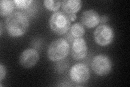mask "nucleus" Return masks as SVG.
Listing matches in <instances>:
<instances>
[{"mask_svg": "<svg viewBox=\"0 0 130 87\" xmlns=\"http://www.w3.org/2000/svg\"><path fill=\"white\" fill-rule=\"evenodd\" d=\"M6 74V68L2 63L0 64V82L5 78Z\"/></svg>", "mask_w": 130, "mask_h": 87, "instance_id": "2eb2a0df", "label": "nucleus"}, {"mask_svg": "<svg viewBox=\"0 0 130 87\" xmlns=\"http://www.w3.org/2000/svg\"><path fill=\"white\" fill-rule=\"evenodd\" d=\"M69 18H70L71 21H73L76 19V14H68Z\"/></svg>", "mask_w": 130, "mask_h": 87, "instance_id": "f3484780", "label": "nucleus"}, {"mask_svg": "<svg viewBox=\"0 0 130 87\" xmlns=\"http://www.w3.org/2000/svg\"><path fill=\"white\" fill-rule=\"evenodd\" d=\"M14 1L16 7L21 9L28 8L33 2L32 0H15Z\"/></svg>", "mask_w": 130, "mask_h": 87, "instance_id": "4468645a", "label": "nucleus"}, {"mask_svg": "<svg viewBox=\"0 0 130 87\" xmlns=\"http://www.w3.org/2000/svg\"><path fill=\"white\" fill-rule=\"evenodd\" d=\"M108 16L107 15H102L100 17V22L103 24H106L108 21Z\"/></svg>", "mask_w": 130, "mask_h": 87, "instance_id": "dca6fc26", "label": "nucleus"}, {"mask_svg": "<svg viewBox=\"0 0 130 87\" xmlns=\"http://www.w3.org/2000/svg\"><path fill=\"white\" fill-rule=\"evenodd\" d=\"M91 67L97 75L105 76L111 71L112 63L107 56L100 54L93 58L91 62Z\"/></svg>", "mask_w": 130, "mask_h": 87, "instance_id": "20e7f679", "label": "nucleus"}, {"mask_svg": "<svg viewBox=\"0 0 130 87\" xmlns=\"http://www.w3.org/2000/svg\"><path fill=\"white\" fill-rule=\"evenodd\" d=\"M93 37L98 45L101 46H106L112 42L115 33L111 26L107 24H101L96 28Z\"/></svg>", "mask_w": 130, "mask_h": 87, "instance_id": "39448f33", "label": "nucleus"}, {"mask_svg": "<svg viewBox=\"0 0 130 87\" xmlns=\"http://www.w3.org/2000/svg\"><path fill=\"white\" fill-rule=\"evenodd\" d=\"M44 5L47 9L51 11H56L60 7L61 2L59 0H45Z\"/></svg>", "mask_w": 130, "mask_h": 87, "instance_id": "ddd939ff", "label": "nucleus"}, {"mask_svg": "<svg viewBox=\"0 0 130 87\" xmlns=\"http://www.w3.org/2000/svg\"><path fill=\"white\" fill-rule=\"evenodd\" d=\"M5 26L7 33L10 36L19 37L27 31L29 22L26 14L20 11H15L7 16Z\"/></svg>", "mask_w": 130, "mask_h": 87, "instance_id": "f257e3e1", "label": "nucleus"}, {"mask_svg": "<svg viewBox=\"0 0 130 87\" xmlns=\"http://www.w3.org/2000/svg\"><path fill=\"white\" fill-rule=\"evenodd\" d=\"M62 8L67 14H75L82 6L80 0H63L61 2Z\"/></svg>", "mask_w": 130, "mask_h": 87, "instance_id": "9b49d317", "label": "nucleus"}, {"mask_svg": "<svg viewBox=\"0 0 130 87\" xmlns=\"http://www.w3.org/2000/svg\"><path fill=\"white\" fill-rule=\"evenodd\" d=\"M85 33V28L83 24L76 22L72 24L70 28V31L67 32V39L73 43L76 38H81Z\"/></svg>", "mask_w": 130, "mask_h": 87, "instance_id": "9d476101", "label": "nucleus"}, {"mask_svg": "<svg viewBox=\"0 0 130 87\" xmlns=\"http://www.w3.org/2000/svg\"><path fill=\"white\" fill-rule=\"evenodd\" d=\"M2 32H3V25H2V22L1 21L0 22V35L2 36Z\"/></svg>", "mask_w": 130, "mask_h": 87, "instance_id": "a211bd4d", "label": "nucleus"}, {"mask_svg": "<svg viewBox=\"0 0 130 87\" xmlns=\"http://www.w3.org/2000/svg\"><path fill=\"white\" fill-rule=\"evenodd\" d=\"M87 54V46L82 37L76 38L72 43L71 55L73 59L76 60L84 59Z\"/></svg>", "mask_w": 130, "mask_h": 87, "instance_id": "6e6552de", "label": "nucleus"}, {"mask_svg": "<svg viewBox=\"0 0 130 87\" xmlns=\"http://www.w3.org/2000/svg\"><path fill=\"white\" fill-rule=\"evenodd\" d=\"M39 60V54L34 48H27L24 50L19 57L20 64L25 68H32Z\"/></svg>", "mask_w": 130, "mask_h": 87, "instance_id": "0eeeda50", "label": "nucleus"}, {"mask_svg": "<svg viewBox=\"0 0 130 87\" xmlns=\"http://www.w3.org/2000/svg\"><path fill=\"white\" fill-rule=\"evenodd\" d=\"M81 21L83 26L88 28H94L100 23V16L93 9L85 10L81 15Z\"/></svg>", "mask_w": 130, "mask_h": 87, "instance_id": "1a4fd4ad", "label": "nucleus"}, {"mask_svg": "<svg viewBox=\"0 0 130 87\" xmlns=\"http://www.w3.org/2000/svg\"><path fill=\"white\" fill-rule=\"evenodd\" d=\"M71 21L68 14L62 11H56L51 15L50 26L51 30L59 35L67 33L71 27Z\"/></svg>", "mask_w": 130, "mask_h": 87, "instance_id": "7ed1b4c3", "label": "nucleus"}, {"mask_svg": "<svg viewBox=\"0 0 130 87\" xmlns=\"http://www.w3.org/2000/svg\"><path fill=\"white\" fill-rule=\"evenodd\" d=\"M15 6L14 1L1 0L0 1V14L2 16H8L13 13Z\"/></svg>", "mask_w": 130, "mask_h": 87, "instance_id": "f8f14e48", "label": "nucleus"}, {"mask_svg": "<svg viewBox=\"0 0 130 87\" xmlns=\"http://www.w3.org/2000/svg\"><path fill=\"white\" fill-rule=\"evenodd\" d=\"M70 52V44L67 40L59 38L51 43L47 49V57L51 60L59 61L65 58Z\"/></svg>", "mask_w": 130, "mask_h": 87, "instance_id": "f03ea898", "label": "nucleus"}, {"mask_svg": "<svg viewBox=\"0 0 130 87\" xmlns=\"http://www.w3.org/2000/svg\"><path fill=\"white\" fill-rule=\"evenodd\" d=\"M70 76L73 82L76 84H83L90 78V70L87 65L79 63L71 68Z\"/></svg>", "mask_w": 130, "mask_h": 87, "instance_id": "423d86ee", "label": "nucleus"}]
</instances>
